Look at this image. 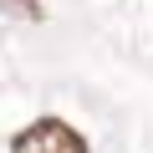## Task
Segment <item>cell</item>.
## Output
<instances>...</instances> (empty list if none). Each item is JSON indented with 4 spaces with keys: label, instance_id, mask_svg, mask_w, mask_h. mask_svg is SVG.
Masks as SVG:
<instances>
[{
    "label": "cell",
    "instance_id": "6da1fadb",
    "mask_svg": "<svg viewBox=\"0 0 153 153\" xmlns=\"http://www.w3.org/2000/svg\"><path fill=\"white\" fill-rule=\"evenodd\" d=\"M10 153H87V143H82L76 128H66L56 117H41V123H31V128L16 133Z\"/></svg>",
    "mask_w": 153,
    "mask_h": 153
},
{
    "label": "cell",
    "instance_id": "7a4b0ae2",
    "mask_svg": "<svg viewBox=\"0 0 153 153\" xmlns=\"http://www.w3.org/2000/svg\"><path fill=\"white\" fill-rule=\"evenodd\" d=\"M0 10H16L26 21H41V5H36V0H0Z\"/></svg>",
    "mask_w": 153,
    "mask_h": 153
}]
</instances>
